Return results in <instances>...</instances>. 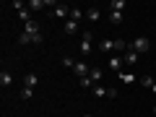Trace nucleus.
<instances>
[{
    "instance_id": "nucleus-1",
    "label": "nucleus",
    "mask_w": 156,
    "mask_h": 117,
    "mask_svg": "<svg viewBox=\"0 0 156 117\" xmlns=\"http://www.w3.org/2000/svg\"><path fill=\"white\" fill-rule=\"evenodd\" d=\"M128 50L138 52V55H143V52H151V39H148V37H135L133 42L128 44Z\"/></svg>"
},
{
    "instance_id": "nucleus-2",
    "label": "nucleus",
    "mask_w": 156,
    "mask_h": 117,
    "mask_svg": "<svg viewBox=\"0 0 156 117\" xmlns=\"http://www.w3.org/2000/svg\"><path fill=\"white\" fill-rule=\"evenodd\" d=\"M78 52H81V55H89V52H91V31L81 34V50H78Z\"/></svg>"
},
{
    "instance_id": "nucleus-3",
    "label": "nucleus",
    "mask_w": 156,
    "mask_h": 117,
    "mask_svg": "<svg viewBox=\"0 0 156 117\" xmlns=\"http://www.w3.org/2000/svg\"><path fill=\"white\" fill-rule=\"evenodd\" d=\"M57 3H52V0H31L29 3V11H42V8H55Z\"/></svg>"
},
{
    "instance_id": "nucleus-4",
    "label": "nucleus",
    "mask_w": 156,
    "mask_h": 117,
    "mask_svg": "<svg viewBox=\"0 0 156 117\" xmlns=\"http://www.w3.org/2000/svg\"><path fill=\"white\" fill-rule=\"evenodd\" d=\"M138 60H140V55H138V52L125 50V55H122V62H125V65H138Z\"/></svg>"
},
{
    "instance_id": "nucleus-5",
    "label": "nucleus",
    "mask_w": 156,
    "mask_h": 117,
    "mask_svg": "<svg viewBox=\"0 0 156 117\" xmlns=\"http://www.w3.org/2000/svg\"><path fill=\"white\" fill-rule=\"evenodd\" d=\"M73 73H76L78 78H86V76H89L91 70H89V65H86L83 60H78V62H76V68H73Z\"/></svg>"
},
{
    "instance_id": "nucleus-6",
    "label": "nucleus",
    "mask_w": 156,
    "mask_h": 117,
    "mask_svg": "<svg viewBox=\"0 0 156 117\" xmlns=\"http://www.w3.org/2000/svg\"><path fill=\"white\" fill-rule=\"evenodd\" d=\"M0 86H3V89H11V86H13V73L11 70L0 73Z\"/></svg>"
},
{
    "instance_id": "nucleus-7",
    "label": "nucleus",
    "mask_w": 156,
    "mask_h": 117,
    "mask_svg": "<svg viewBox=\"0 0 156 117\" xmlns=\"http://www.w3.org/2000/svg\"><path fill=\"white\" fill-rule=\"evenodd\" d=\"M37 83H39L37 73H26V76H23V86H26V89H37Z\"/></svg>"
},
{
    "instance_id": "nucleus-8",
    "label": "nucleus",
    "mask_w": 156,
    "mask_h": 117,
    "mask_svg": "<svg viewBox=\"0 0 156 117\" xmlns=\"http://www.w3.org/2000/svg\"><path fill=\"white\" fill-rule=\"evenodd\" d=\"M52 13H55L57 18H65V21H68V16H70V8H68V5H62V3H57Z\"/></svg>"
},
{
    "instance_id": "nucleus-9",
    "label": "nucleus",
    "mask_w": 156,
    "mask_h": 117,
    "mask_svg": "<svg viewBox=\"0 0 156 117\" xmlns=\"http://www.w3.org/2000/svg\"><path fill=\"white\" fill-rule=\"evenodd\" d=\"M91 94H94L96 99H107V96H109V89H107V86H99V83H96L94 89H91Z\"/></svg>"
},
{
    "instance_id": "nucleus-10",
    "label": "nucleus",
    "mask_w": 156,
    "mask_h": 117,
    "mask_svg": "<svg viewBox=\"0 0 156 117\" xmlns=\"http://www.w3.org/2000/svg\"><path fill=\"white\" fill-rule=\"evenodd\" d=\"M99 50L112 52V50H117V42H115V39H101V42H99Z\"/></svg>"
},
{
    "instance_id": "nucleus-11",
    "label": "nucleus",
    "mask_w": 156,
    "mask_h": 117,
    "mask_svg": "<svg viewBox=\"0 0 156 117\" xmlns=\"http://www.w3.org/2000/svg\"><path fill=\"white\" fill-rule=\"evenodd\" d=\"M23 34H31V37H34V34H42V31H39V23H37V21L23 23Z\"/></svg>"
},
{
    "instance_id": "nucleus-12",
    "label": "nucleus",
    "mask_w": 156,
    "mask_h": 117,
    "mask_svg": "<svg viewBox=\"0 0 156 117\" xmlns=\"http://www.w3.org/2000/svg\"><path fill=\"white\" fill-rule=\"evenodd\" d=\"M101 76H104V70H101V68H91V73H89V78H91V83H99L101 81Z\"/></svg>"
},
{
    "instance_id": "nucleus-13",
    "label": "nucleus",
    "mask_w": 156,
    "mask_h": 117,
    "mask_svg": "<svg viewBox=\"0 0 156 117\" xmlns=\"http://www.w3.org/2000/svg\"><path fill=\"white\" fill-rule=\"evenodd\" d=\"M65 34H68V37H73V34H78V23L68 18V21H65Z\"/></svg>"
},
{
    "instance_id": "nucleus-14",
    "label": "nucleus",
    "mask_w": 156,
    "mask_h": 117,
    "mask_svg": "<svg viewBox=\"0 0 156 117\" xmlns=\"http://www.w3.org/2000/svg\"><path fill=\"white\" fill-rule=\"evenodd\" d=\"M109 11L122 13V11H125V0H112V3H109Z\"/></svg>"
},
{
    "instance_id": "nucleus-15",
    "label": "nucleus",
    "mask_w": 156,
    "mask_h": 117,
    "mask_svg": "<svg viewBox=\"0 0 156 117\" xmlns=\"http://www.w3.org/2000/svg\"><path fill=\"white\" fill-rule=\"evenodd\" d=\"M86 18H89V21H99L101 11H99V8H89V11H86Z\"/></svg>"
},
{
    "instance_id": "nucleus-16",
    "label": "nucleus",
    "mask_w": 156,
    "mask_h": 117,
    "mask_svg": "<svg viewBox=\"0 0 156 117\" xmlns=\"http://www.w3.org/2000/svg\"><path fill=\"white\" fill-rule=\"evenodd\" d=\"M83 16H86V13L81 11V8H70V21H76V23H78V21H81Z\"/></svg>"
},
{
    "instance_id": "nucleus-17",
    "label": "nucleus",
    "mask_w": 156,
    "mask_h": 117,
    "mask_svg": "<svg viewBox=\"0 0 156 117\" xmlns=\"http://www.w3.org/2000/svg\"><path fill=\"white\" fill-rule=\"evenodd\" d=\"M18 18H21L23 23H29V21H31V11H29V5H26V8H21V11H18Z\"/></svg>"
},
{
    "instance_id": "nucleus-18",
    "label": "nucleus",
    "mask_w": 156,
    "mask_h": 117,
    "mask_svg": "<svg viewBox=\"0 0 156 117\" xmlns=\"http://www.w3.org/2000/svg\"><path fill=\"white\" fill-rule=\"evenodd\" d=\"M109 68L112 70H120L122 68V57H109Z\"/></svg>"
},
{
    "instance_id": "nucleus-19",
    "label": "nucleus",
    "mask_w": 156,
    "mask_h": 117,
    "mask_svg": "<svg viewBox=\"0 0 156 117\" xmlns=\"http://www.w3.org/2000/svg\"><path fill=\"white\" fill-rule=\"evenodd\" d=\"M109 21H112V23H122V21H125V16H122V13H115V11H109Z\"/></svg>"
},
{
    "instance_id": "nucleus-20",
    "label": "nucleus",
    "mask_w": 156,
    "mask_h": 117,
    "mask_svg": "<svg viewBox=\"0 0 156 117\" xmlns=\"http://www.w3.org/2000/svg\"><path fill=\"white\" fill-rule=\"evenodd\" d=\"M120 81H125V83H135V76H133V73H120Z\"/></svg>"
},
{
    "instance_id": "nucleus-21",
    "label": "nucleus",
    "mask_w": 156,
    "mask_h": 117,
    "mask_svg": "<svg viewBox=\"0 0 156 117\" xmlns=\"http://www.w3.org/2000/svg\"><path fill=\"white\" fill-rule=\"evenodd\" d=\"M140 83H143L146 89H151V86H154L156 81H154V78H151V76H140Z\"/></svg>"
},
{
    "instance_id": "nucleus-22",
    "label": "nucleus",
    "mask_w": 156,
    "mask_h": 117,
    "mask_svg": "<svg viewBox=\"0 0 156 117\" xmlns=\"http://www.w3.org/2000/svg\"><path fill=\"white\" fill-rule=\"evenodd\" d=\"M31 96H34V89H26V86H23V91H21V99H23V101H29Z\"/></svg>"
},
{
    "instance_id": "nucleus-23",
    "label": "nucleus",
    "mask_w": 156,
    "mask_h": 117,
    "mask_svg": "<svg viewBox=\"0 0 156 117\" xmlns=\"http://www.w3.org/2000/svg\"><path fill=\"white\" fill-rule=\"evenodd\" d=\"M62 65H65L68 70H73V68H76V60H73V57H62Z\"/></svg>"
},
{
    "instance_id": "nucleus-24",
    "label": "nucleus",
    "mask_w": 156,
    "mask_h": 117,
    "mask_svg": "<svg viewBox=\"0 0 156 117\" xmlns=\"http://www.w3.org/2000/svg\"><path fill=\"white\" fill-rule=\"evenodd\" d=\"M81 86H83V89H94V83H91V78H89V76L81 78Z\"/></svg>"
},
{
    "instance_id": "nucleus-25",
    "label": "nucleus",
    "mask_w": 156,
    "mask_h": 117,
    "mask_svg": "<svg viewBox=\"0 0 156 117\" xmlns=\"http://www.w3.org/2000/svg\"><path fill=\"white\" fill-rule=\"evenodd\" d=\"M151 91H154V94H156V83H154V86H151Z\"/></svg>"
},
{
    "instance_id": "nucleus-26",
    "label": "nucleus",
    "mask_w": 156,
    "mask_h": 117,
    "mask_svg": "<svg viewBox=\"0 0 156 117\" xmlns=\"http://www.w3.org/2000/svg\"><path fill=\"white\" fill-rule=\"evenodd\" d=\"M151 112H154V115H156V104H154V109H151Z\"/></svg>"
},
{
    "instance_id": "nucleus-27",
    "label": "nucleus",
    "mask_w": 156,
    "mask_h": 117,
    "mask_svg": "<svg viewBox=\"0 0 156 117\" xmlns=\"http://www.w3.org/2000/svg\"><path fill=\"white\" fill-rule=\"evenodd\" d=\"M83 117H91V115H83Z\"/></svg>"
}]
</instances>
